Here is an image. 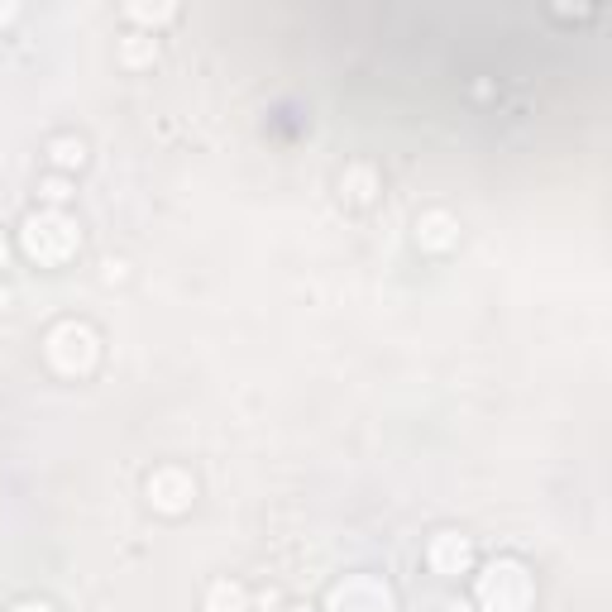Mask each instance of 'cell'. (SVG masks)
I'll use <instances>...</instances> for the list:
<instances>
[{
	"instance_id": "cell-1",
	"label": "cell",
	"mask_w": 612,
	"mask_h": 612,
	"mask_svg": "<svg viewBox=\"0 0 612 612\" xmlns=\"http://www.w3.org/2000/svg\"><path fill=\"white\" fill-rule=\"evenodd\" d=\"M479 598L488 612H522L526 603H531V579H526L522 565L498 560V565H488V574L479 579Z\"/></svg>"
},
{
	"instance_id": "cell-2",
	"label": "cell",
	"mask_w": 612,
	"mask_h": 612,
	"mask_svg": "<svg viewBox=\"0 0 612 612\" xmlns=\"http://www.w3.org/2000/svg\"><path fill=\"white\" fill-rule=\"evenodd\" d=\"M24 249L44 263H63L77 249V230L58 211H39V216H29V225H24Z\"/></svg>"
},
{
	"instance_id": "cell-3",
	"label": "cell",
	"mask_w": 612,
	"mask_h": 612,
	"mask_svg": "<svg viewBox=\"0 0 612 612\" xmlns=\"http://www.w3.org/2000/svg\"><path fill=\"white\" fill-rule=\"evenodd\" d=\"M48 359L58 373H87L96 364V335L82 321H63L48 335Z\"/></svg>"
},
{
	"instance_id": "cell-4",
	"label": "cell",
	"mask_w": 612,
	"mask_h": 612,
	"mask_svg": "<svg viewBox=\"0 0 612 612\" xmlns=\"http://www.w3.org/2000/svg\"><path fill=\"white\" fill-rule=\"evenodd\" d=\"M330 612H393V598H388V589H378L373 579H350V584L335 589Z\"/></svg>"
},
{
	"instance_id": "cell-5",
	"label": "cell",
	"mask_w": 612,
	"mask_h": 612,
	"mask_svg": "<svg viewBox=\"0 0 612 612\" xmlns=\"http://www.w3.org/2000/svg\"><path fill=\"white\" fill-rule=\"evenodd\" d=\"M149 498L163 507V512H182L187 498H192V479L177 474V469H163V474H153L149 479Z\"/></svg>"
},
{
	"instance_id": "cell-6",
	"label": "cell",
	"mask_w": 612,
	"mask_h": 612,
	"mask_svg": "<svg viewBox=\"0 0 612 612\" xmlns=\"http://www.w3.org/2000/svg\"><path fill=\"white\" fill-rule=\"evenodd\" d=\"M431 565H436L440 574H459V569L469 565V541L455 536V531L436 536V546H431Z\"/></svg>"
},
{
	"instance_id": "cell-7",
	"label": "cell",
	"mask_w": 612,
	"mask_h": 612,
	"mask_svg": "<svg viewBox=\"0 0 612 612\" xmlns=\"http://www.w3.org/2000/svg\"><path fill=\"white\" fill-rule=\"evenodd\" d=\"M450 230H455V220L431 211V216H421V225H416V240L426 244V249H450V240H455Z\"/></svg>"
},
{
	"instance_id": "cell-8",
	"label": "cell",
	"mask_w": 612,
	"mask_h": 612,
	"mask_svg": "<svg viewBox=\"0 0 612 612\" xmlns=\"http://www.w3.org/2000/svg\"><path fill=\"white\" fill-rule=\"evenodd\" d=\"M206 612H244V589L240 584H216L206 598Z\"/></svg>"
},
{
	"instance_id": "cell-9",
	"label": "cell",
	"mask_w": 612,
	"mask_h": 612,
	"mask_svg": "<svg viewBox=\"0 0 612 612\" xmlns=\"http://www.w3.org/2000/svg\"><path fill=\"white\" fill-rule=\"evenodd\" d=\"M53 163H58V168H82V163H87V144H82V139H53Z\"/></svg>"
},
{
	"instance_id": "cell-10",
	"label": "cell",
	"mask_w": 612,
	"mask_h": 612,
	"mask_svg": "<svg viewBox=\"0 0 612 612\" xmlns=\"http://www.w3.org/2000/svg\"><path fill=\"white\" fill-rule=\"evenodd\" d=\"M39 192H44L48 206H63V201H67V182H63V177H48V182L39 187Z\"/></svg>"
},
{
	"instance_id": "cell-11",
	"label": "cell",
	"mask_w": 612,
	"mask_h": 612,
	"mask_svg": "<svg viewBox=\"0 0 612 612\" xmlns=\"http://www.w3.org/2000/svg\"><path fill=\"white\" fill-rule=\"evenodd\" d=\"M130 15H139V20H168V15H173V5H158V10H149V5H134Z\"/></svg>"
},
{
	"instance_id": "cell-12",
	"label": "cell",
	"mask_w": 612,
	"mask_h": 612,
	"mask_svg": "<svg viewBox=\"0 0 612 612\" xmlns=\"http://www.w3.org/2000/svg\"><path fill=\"white\" fill-rule=\"evenodd\" d=\"M15 612H53L48 603H24V608H15Z\"/></svg>"
},
{
	"instance_id": "cell-13",
	"label": "cell",
	"mask_w": 612,
	"mask_h": 612,
	"mask_svg": "<svg viewBox=\"0 0 612 612\" xmlns=\"http://www.w3.org/2000/svg\"><path fill=\"white\" fill-rule=\"evenodd\" d=\"M5 302H10V292H5V287H0V311H5Z\"/></svg>"
},
{
	"instance_id": "cell-14",
	"label": "cell",
	"mask_w": 612,
	"mask_h": 612,
	"mask_svg": "<svg viewBox=\"0 0 612 612\" xmlns=\"http://www.w3.org/2000/svg\"><path fill=\"white\" fill-rule=\"evenodd\" d=\"M445 612H469V608H464V603H450V608H445Z\"/></svg>"
},
{
	"instance_id": "cell-15",
	"label": "cell",
	"mask_w": 612,
	"mask_h": 612,
	"mask_svg": "<svg viewBox=\"0 0 612 612\" xmlns=\"http://www.w3.org/2000/svg\"><path fill=\"white\" fill-rule=\"evenodd\" d=\"M0 263H5V240H0Z\"/></svg>"
},
{
	"instance_id": "cell-16",
	"label": "cell",
	"mask_w": 612,
	"mask_h": 612,
	"mask_svg": "<svg viewBox=\"0 0 612 612\" xmlns=\"http://www.w3.org/2000/svg\"><path fill=\"white\" fill-rule=\"evenodd\" d=\"M292 612H306V608H292Z\"/></svg>"
}]
</instances>
